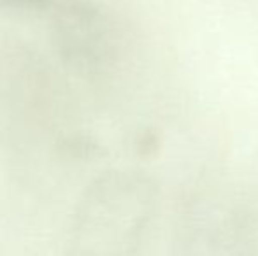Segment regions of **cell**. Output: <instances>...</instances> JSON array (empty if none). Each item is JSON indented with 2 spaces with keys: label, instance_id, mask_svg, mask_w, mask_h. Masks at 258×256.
Wrapping results in <instances>:
<instances>
[{
  "label": "cell",
  "instance_id": "7a4b0ae2",
  "mask_svg": "<svg viewBox=\"0 0 258 256\" xmlns=\"http://www.w3.org/2000/svg\"><path fill=\"white\" fill-rule=\"evenodd\" d=\"M183 256H258V233L248 209L223 186L188 195L179 218Z\"/></svg>",
  "mask_w": 258,
  "mask_h": 256
},
{
  "label": "cell",
  "instance_id": "6da1fadb",
  "mask_svg": "<svg viewBox=\"0 0 258 256\" xmlns=\"http://www.w3.org/2000/svg\"><path fill=\"white\" fill-rule=\"evenodd\" d=\"M158 209V186L137 170L93 179L76 207L69 256H141Z\"/></svg>",
  "mask_w": 258,
  "mask_h": 256
},
{
  "label": "cell",
  "instance_id": "277c9868",
  "mask_svg": "<svg viewBox=\"0 0 258 256\" xmlns=\"http://www.w3.org/2000/svg\"><path fill=\"white\" fill-rule=\"evenodd\" d=\"M69 0H0V11H27L42 13L49 9H60Z\"/></svg>",
  "mask_w": 258,
  "mask_h": 256
},
{
  "label": "cell",
  "instance_id": "3957f363",
  "mask_svg": "<svg viewBox=\"0 0 258 256\" xmlns=\"http://www.w3.org/2000/svg\"><path fill=\"white\" fill-rule=\"evenodd\" d=\"M53 44L71 70L83 77H99L118 62L121 37L99 6L69 0L53 18Z\"/></svg>",
  "mask_w": 258,
  "mask_h": 256
},
{
  "label": "cell",
  "instance_id": "5b68a950",
  "mask_svg": "<svg viewBox=\"0 0 258 256\" xmlns=\"http://www.w3.org/2000/svg\"><path fill=\"white\" fill-rule=\"evenodd\" d=\"M158 146H160L158 137L151 130H144L136 139V151L141 156H151V154H155L158 151Z\"/></svg>",
  "mask_w": 258,
  "mask_h": 256
}]
</instances>
